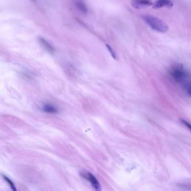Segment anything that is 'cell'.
Wrapping results in <instances>:
<instances>
[{"mask_svg": "<svg viewBox=\"0 0 191 191\" xmlns=\"http://www.w3.org/2000/svg\"><path fill=\"white\" fill-rule=\"evenodd\" d=\"M142 19L150 28L157 32L164 33L169 29L168 26L164 21L153 15H145L142 16Z\"/></svg>", "mask_w": 191, "mask_h": 191, "instance_id": "1", "label": "cell"}, {"mask_svg": "<svg viewBox=\"0 0 191 191\" xmlns=\"http://www.w3.org/2000/svg\"><path fill=\"white\" fill-rule=\"evenodd\" d=\"M169 74L178 83H186L189 77L188 72L180 64L173 66L169 69Z\"/></svg>", "mask_w": 191, "mask_h": 191, "instance_id": "2", "label": "cell"}, {"mask_svg": "<svg viewBox=\"0 0 191 191\" xmlns=\"http://www.w3.org/2000/svg\"><path fill=\"white\" fill-rule=\"evenodd\" d=\"M132 6L137 10H142L149 7L153 5L150 0H132Z\"/></svg>", "mask_w": 191, "mask_h": 191, "instance_id": "3", "label": "cell"}, {"mask_svg": "<svg viewBox=\"0 0 191 191\" xmlns=\"http://www.w3.org/2000/svg\"><path fill=\"white\" fill-rule=\"evenodd\" d=\"M81 175L85 179L88 180L96 190L100 189V185L98 180L92 173H81Z\"/></svg>", "mask_w": 191, "mask_h": 191, "instance_id": "4", "label": "cell"}, {"mask_svg": "<svg viewBox=\"0 0 191 191\" xmlns=\"http://www.w3.org/2000/svg\"><path fill=\"white\" fill-rule=\"evenodd\" d=\"M153 8L160 9L162 8H172L173 4L170 0H157L153 5Z\"/></svg>", "mask_w": 191, "mask_h": 191, "instance_id": "5", "label": "cell"}, {"mask_svg": "<svg viewBox=\"0 0 191 191\" xmlns=\"http://www.w3.org/2000/svg\"><path fill=\"white\" fill-rule=\"evenodd\" d=\"M42 110L48 113H57L58 112V109L51 104H45L42 108Z\"/></svg>", "mask_w": 191, "mask_h": 191, "instance_id": "6", "label": "cell"}, {"mask_svg": "<svg viewBox=\"0 0 191 191\" xmlns=\"http://www.w3.org/2000/svg\"><path fill=\"white\" fill-rule=\"evenodd\" d=\"M76 6L77 7V8L79 9L80 11H81L84 13H86L87 11V8L86 6L84 3L81 1V0H76L75 1Z\"/></svg>", "mask_w": 191, "mask_h": 191, "instance_id": "7", "label": "cell"}, {"mask_svg": "<svg viewBox=\"0 0 191 191\" xmlns=\"http://www.w3.org/2000/svg\"><path fill=\"white\" fill-rule=\"evenodd\" d=\"M39 41H40L41 43L43 45V46L45 48V49H47L48 51L49 52H53L54 51L53 48L51 46V45L49 44L48 42H47L46 41L44 40V39L40 38H39Z\"/></svg>", "mask_w": 191, "mask_h": 191, "instance_id": "8", "label": "cell"}, {"mask_svg": "<svg viewBox=\"0 0 191 191\" xmlns=\"http://www.w3.org/2000/svg\"><path fill=\"white\" fill-rule=\"evenodd\" d=\"M4 178L6 180V182H7L8 183V184L9 185H10V187H11V188L13 189V190H16V188H15V185H14V183L13 182H12V181H11V180L10 179H9L8 178L6 177V176H4Z\"/></svg>", "mask_w": 191, "mask_h": 191, "instance_id": "9", "label": "cell"}, {"mask_svg": "<svg viewBox=\"0 0 191 191\" xmlns=\"http://www.w3.org/2000/svg\"><path fill=\"white\" fill-rule=\"evenodd\" d=\"M185 88H186L188 94L191 96V82H189V83H187V84H185Z\"/></svg>", "mask_w": 191, "mask_h": 191, "instance_id": "10", "label": "cell"}, {"mask_svg": "<svg viewBox=\"0 0 191 191\" xmlns=\"http://www.w3.org/2000/svg\"><path fill=\"white\" fill-rule=\"evenodd\" d=\"M180 121H181V122L185 126H186V127H187V128H188L190 130V131H191V124L190 123H188V122H187V121L185 120H184L183 119H180Z\"/></svg>", "mask_w": 191, "mask_h": 191, "instance_id": "11", "label": "cell"}]
</instances>
